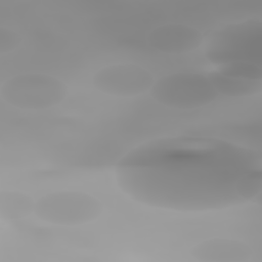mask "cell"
<instances>
[{
	"instance_id": "1",
	"label": "cell",
	"mask_w": 262,
	"mask_h": 262,
	"mask_svg": "<svg viewBox=\"0 0 262 262\" xmlns=\"http://www.w3.org/2000/svg\"><path fill=\"white\" fill-rule=\"evenodd\" d=\"M116 179L139 203L203 212L254 200L261 166L253 150L222 139L173 137L129 151L118 162Z\"/></svg>"
},
{
	"instance_id": "2",
	"label": "cell",
	"mask_w": 262,
	"mask_h": 262,
	"mask_svg": "<svg viewBox=\"0 0 262 262\" xmlns=\"http://www.w3.org/2000/svg\"><path fill=\"white\" fill-rule=\"evenodd\" d=\"M207 59L221 67L235 62L261 66V21L247 19L226 25L208 39Z\"/></svg>"
},
{
	"instance_id": "3",
	"label": "cell",
	"mask_w": 262,
	"mask_h": 262,
	"mask_svg": "<svg viewBox=\"0 0 262 262\" xmlns=\"http://www.w3.org/2000/svg\"><path fill=\"white\" fill-rule=\"evenodd\" d=\"M102 210V203L89 193L60 190L39 198L34 203L33 213L51 224L75 226L96 220Z\"/></svg>"
},
{
	"instance_id": "4",
	"label": "cell",
	"mask_w": 262,
	"mask_h": 262,
	"mask_svg": "<svg viewBox=\"0 0 262 262\" xmlns=\"http://www.w3.org/2000/svg\"><path fill=\"white\" fill-rule=\"evenodd\" d=\"M150 94L160 104L180 110L209 104L217 96L208 76L198 73H176L155 80Z\"/></svg>"
},
{
	"instance_id": "5",
	"label": "cell",
	"mask_w": 262,
	"mask_h": 262,
	"mask_svg": "<svg viewBox=\"0 0 262 262\" xmlns=\"http://www.w3.org/2000/svg\"><path fill=\"white\" fill-rule=\"evenodd\" d=\"M67 95V86L46 74H20L5 81L1 97L7 103L24 110H43L59 104Z\"/></svg>"
},
{
	"instance_id": "6",
	"label": "cell",
	"mask_w": 262,
	"mask_h": 262,
	"mask_svg": "<svg viewBox=\"0 0 262 262\" xmlns=\"http://www.w3.org/2000/svg\"><path fill=\"white\" fill-rule=\"evenodd\" d=\"M100 92L117 97H133L150 90L155 79L149 71L135 63H116L97 70L92 78Z\"/></svg>"
},
{
	"instance_id": "7",
	"label": "cell",
	"mask_w": 262,
	"mask_h": 262,
	"mask_svg": "<svg viewBox=\"0 0 262 262\" xmlns=\"http://www.w3.org/2000/svg\"><path fill=\"white\" fill-rule=\"evenodd\" d=\"M148 41L151 47L166 53H182L195 49L202 42L201 33L189 26L169 24L155 28Z\"/></svg>"
},
{
	"instance_id": "8",
	"label": "cell",
	"mask_w": 262,
	"mask_h": 262,
	"mask_svg": "<svg viewBox=\"0 0 262 262\" xmlns=\"http://www.w3.org/2000/svg\"><path fill=\"white\" fill-rule=\"evenodd\" d=\"M190 253L198 261L245 262L250 259L253 251L242 241L215 237L198 243Z\"/></svg>"
},
{
	"instance_id": "9",
	"label": "cell",
	"mask_w": 262,
	"mask_h": 262,
	"mask_svg": "<svg viewBox=\"0 0 262 262\" xmlns=\"http://www.w3.org/2000/svg\"><path fill=\"white\" fill-rule=\"evenodd\" d=\"M217 94L228 97H247L261 91L262 80H249L214 70L207 75Z\"/></svg>"
},
{
	"instance_id": "10",
	"label": "cell",
	"mask_w": 262,
	"mask_h": 262,
	"mask_svg": "<svg viewBox=\"0 0 262 262\" xmlns=\"http://www.w3.org/2000/svg\"><path fill=\"white\" fill-rule=\"evenodd\" d=\"M34 201L26 194L7 191L1 194V215L6 219H14L33 212Z\"/></svg>"
},
{
	"instance_id": "11",
	"label": "cell",
	"mask_w": 262,
	"mask_h": 262,
	"mask_svg": "<svg viewBox=\"0 0 262 262\" xmlns=\"http://www.w3.org/2000/svg\"><path fill=\"white\" fill-rule=\"evenodd\" d=\"M19 43L18 35L10 30L2 27L0 29V52L7 53L13 51Z\"/></svg>"
}]
</instances>
